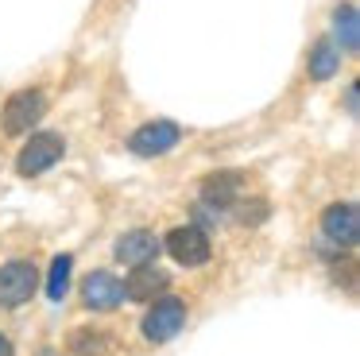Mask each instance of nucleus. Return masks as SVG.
<instances>
[{
  "label": "nucleus",
  "mask_w": 360,
  "mask_h": 356,
  "mask_svg": "<svg viewBox=\"0 0 360 356\" xmlns=\"http://www.w3.org/2000/svg\"><path fill=\"white\" fill-rule=\"evenodd\" d=\"M155 252H159V240H155V232H148V229H132V232H124V236L117 240V260L128 263V267L151 263Z\"/></svg>",
  "instance_id": "9b49d317"
},
{
  "label": "nucleus",
  "mask_w": 360,
  "mask_h": 356,
  "mask_svg": "<svg viewBox=\"0 0 360 356\" xmlns=\"http://www.w3.org/2000/svg\"><path fill=\"white\" fill-rule=\"evenodd\" d=\"M333 27H337V39L349 54L360 51V15H356V4H341L333 15Z\"/></svg>",
  "instance_id": "f8f14e48"
},
{
  "label": "nucleus",
  "mask_w": 360,
  "mask_h": 356,
  "mask_svg": "<svg viewBox=\"0 0 360 356\" xmlns=\"http://www.w3.org/2000/svg\"><path fill=\"white\" fill-rule=\"evenodd\" d=\"M163 248L171 252L174 263H182V267H202V263H210V236H205L198 224L171 229L163 240Z\"/></svg>",
  "instance_id": "20e7f679"
},
{
  "label": "nucleus",
  "mask_w": 360,
  "mask_h": 356,
  "mask_svg": "<svg viewBox=\"0 0 360 356\" xmlns=\"http://www.w3.org/2000/svg\"><path fill=\"white\" fill-rule=\"evenodd\" d=\"M63 151H66L63 136H55V132H35V136L24 144V151H20L16 170H20V174H27V178L43 174V170H51L58 159H63Z\"/></svg>",
  "instance_id": "7ed1b4c3"
},
{
  "label": "nucleus",
  "mask_w": 360,
  "mask_h": 356,
  "mask_svg": "<svg viewBox=\"0 0 360 356\" xmlns=\"http://www.w3.org/2000/svg\"><path fill=\"white\" fill-rule=\"evenodd\" d=\"M321 229L333 244H356L360 236V217H356V205L352 201H337L321 213Z\"/></svg>",
  "instance_id": "1a4fd4ad"
},
{
  "label": "nucleus",
  "mask_w": 360,
  "mask_h": 356,
  "mask_svg": "<svg viewBox=\"0 0 360 356\" xmlns=\"http://www.w3.org/2000/svg\"><path fill=\"white\" fill-rule=\"evenodd\" d=\"M240 186H244V174L240 170H217L202 182V201L213 209V213H225L236 198H240Z\"/></svg>",
  "instance_id": "0eeeda50"
},
{
  "label": "nucleus",
  "mask_w": 360,
  "mask_h": 356,
  "mask_svg": "<svg viewBox=\"0 0 360 356\" xmlns=\"http://www.w3.org/2000/svg\"><path fill=\"white\" fill-rule=\"evenodd\" d=\"M186 325V302L179 298H159L155 306L143 314V337L151 341V345H167L171 337H179V329Z\"/></svg>",
  "instance_id": "f257e3e1"
},
{
  "label": "nucleus",
  "mask_w": 360,
  "mask_h": 356,
  "mask_svg": "<svg viewBox=\"0 0 360 356\" xmlns=\"http://www.w3.org/2000/svg\"><path fill=\"white\" fill-rule=\"evenodd\" d=\"M105 348H109V337L97 329H74L70 333V352L74 356H105Z\"/></svg>",
  "instance_id": "4468645a"
},
{
  "label": "nucleus",
  "mask_w": 360,
  "mask_h": 356,
  "mask_svg": "<svg viewBox=\"0 0 360 356\" xmlns=\"http://www.w3.org/2000/svg\"><path fill=\"white\" fill-rule=\"evenodd\" d=\"M39 356H55V352H51V348H47V352H39Z\"/></svg>",
  "instance_id": "a211bd4d"
},
{
  "label": "nucleus",
  "mask_w": 360,
  "mask_h": 356,
  "mask_svg": "<svg viewBox=\"0 0 360 356\" xmlns=\"http://www.w3.org/2000/svg\"><path fill=\"white\" fill-rule=\"evenodd\" d=\"M179 124L171 120H151L143 124V128L132 132V139H128V147H132V155H143V159H151V155H163L171 151L174 144H179Z\"/></svg>",
  "instance_id": "423d86ee"
},
{
  "label": "nucleus",
  "mask_w": 360,
  "mask_h": 356,
  "mask_svg": "<svg viewBox=\"0 0 360 356\" xmlns=\"http://www.w3.org/2000/svg\"><path fill=\"white\" fill-rule=\"evenodd\" d=\"M120 298H124V286H120V279H112L109 271H94V275L86 279V286H82V302H86L89 310H117Z\"/></svg>",
  "instance_id": "9d476101"
},
{
  "label": "nucleus",
  "mask_w": 360,
  "mask_h": 356,
  "mask_svg": "<svg viewBox=\"0 0 360 356\" xmlns=\"http://www.w3.org/2000/svg\"><path fill=\"white\" fill-rule=\"evenodd\" d=\"M39 286V271L27 260H8L0 267V306H24Z\"/></svg>",
  "instance_id": "39448f33"
},
{
  "label": "nucleus",
  "mask_w": 360,
  "mask_h": 356,
  "mask_svg": "<svg viewBox=\"0 0 360 356\" xmlns=\"http://www.w3.org/2000/svg\"><path fill=\"white\" fill-rule=\"evenodd\" d=\"M43 113H47V97H43L39 89H20V93H12V97H8L0 124H4L8 136H24L32 124L43 120Z\"/></svg>",
  "instance_id": "f03ea898"
},
{
  "label": "nucleus",
  "mask_w": 360,
  "mask_h": 356,
  "mask_svg": "<svg viewBox=\"0 0 360 356\" xmlns=\"http://www.w3.org/2000/svg\"><path fill=\"white\" fill-rule=\"evenodd\" d=\"M120 286H124V298H132V302H155L159 294L171 286V275L159 271V267H151V263H140Z\"/></svg>",
  "instance_id": "6e6552de"
},
{
  "label": "nucleus",
  "mask_w": 360,
  "mask_h": 356,
  "mask_svg": "<svg viewBox=\"0 0 360 356\" xmlns=\"http://www.w3.org/2000/svg\"><path fill=\"white\" fill-rule=\"evenodd\" d=\"M0 356H12V341L4 337V333H0Z\"/></svg>",
  "instance_id": "f3484780"
},
{
  "label": "nucleus",
  "mask_w": 360,
  "mask_h": 356,
  "mask_svg": "<svg viewBox=\"0 0 360 356\" xmlns=\"http://www.w3.org/2000/svg\"><path fill=\"white\" fill-rule=\"evenodd\" d=\"M70 267H74L70 255H58V260L51 263V275H47V298L51 302L66 298V291H70Z\"/></svg>",
  "instance_id": "2eb2a0df"
},
{
  "label": "nucleus",
  "mask_w": 360,
  "mask_h": 356,
  "mask_svg": "<svg viewBox=\"0 0 360 356\" xmlns=\"http://www.w3.org/2000/svg\"><path fill=\"white\" fill-rule=\"evenodd\" d=\"M337 62H341V54H337L333 43H314V51H310V77H314V82L333 77L337 74Z\"/></svg>",
  "instance_id": "ddd939ff"
},
{
  "label": "nucleus",
  "mask_w": 360,
  "mask_h": 356,
  "mask_svg": "<svg viewBox=\"0 0 360 356\" xmlns=\"http://www.w3.org/2000/svg\"><path fill=\"white\" fill-rule=\"evenodd\" d=\"M236 209H240V221L244 224H259L267 217V201H240Z\"/></svg>",
  "instance_id": "dca6fc26"
}]
</instances>
